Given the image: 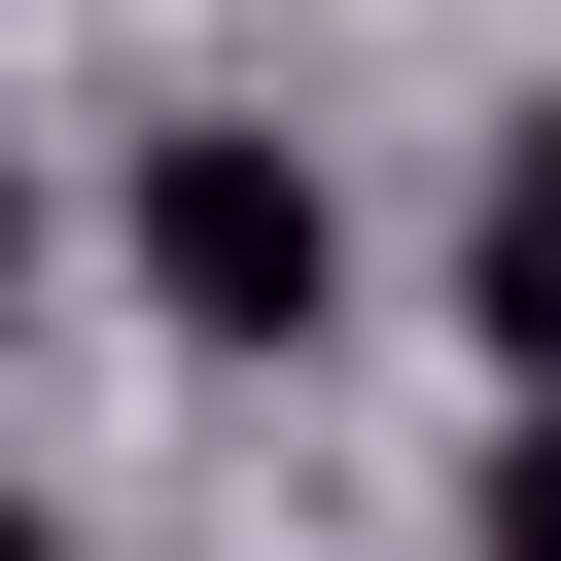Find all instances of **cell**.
<instances>
[{
  "instance_id": "cell-4",
  "label": "cell",
  "mask_w": 561,
  "mask_h": 561,
  "mask_svg": "<svg viewBox=\"0 0 561 561\" xmlns=\"http://www.w3.org/2000/svg\"><path fill=\"white\" fill-rule=\"evenodd\" d=\"M0 280H35V140H0Z\"/></svg>"
},
{
  "instance_id": "cell-1",
  "label": "cell",
  "mask_w": 561,
  "mask_h": 561,
  "mask_svg": "<svg viewBox=\"0 0 561 561\" xmlns=\"http://www.w3.org/2000/svg\"><path fill=\"white\" fill-rule=\"evenodd\" d=\"M140 316H210V351H316V316H351V210H316V140L175 105V140H140Z\"/></svg>"
},
{
  "instance_id": "cell-5",
  "label": "cell",
  "mask_w": 561,
  "mask_h": 561,
  "mask_svg": "<svg viewBox=\"0 0 561 561\" xmlns=\"http://www.w3.org/2000/svg\"><path fill=\"white\" fill-rule=\"evenodd\" d=\"M0 561H35V526H0Z\"/></svg>"
},
{
  "instance_id": "cell-2",
  "label": "cell",
  "mask_w": 561,
  "mask_h": 561,
  "mask_svg": "<svg viewBox=\"0 0 561 561\" xmlns=\"http://www.w3.org/2000/svg\"><path fill=\"white\" fill-rule=\"evenodd\" d=\"M491 386H526V421H561V105H526V140H491Z\"/></svg>"
},
{
  "instance_id": "cell-3",
  "label": "cell",
  "mask_w": 561,
  "mask_h": 561,
  "mask_svg": "<svg viewBox=\"0 0 561 561\" xmlns=\"http://www.w3.org/2000/svg\"><path fill=\"white\" fill-rule=\"evenodd\" d=\"M491 561H561V421H526V456H491Z\"/></svg>"
}]
</instances>
